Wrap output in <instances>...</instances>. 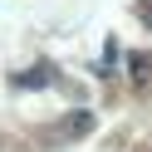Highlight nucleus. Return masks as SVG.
<instances>
[{
	"instance_id": "f257e3e1",
	"label": "nucleus",
	"mask_w": 152,
	"mask_h": 152,
	"mask_svg": "<svg viewBox=\"0 0 152 152\" xmlns=\"http://www.w3.org/2000/svg\"><path fill=\"white\" fill-rule=\"evenodd\" d=\"M39 83H54V69H49V64H34V69L20 74V88H39Z\"/></svg>"
}]
</instances>
